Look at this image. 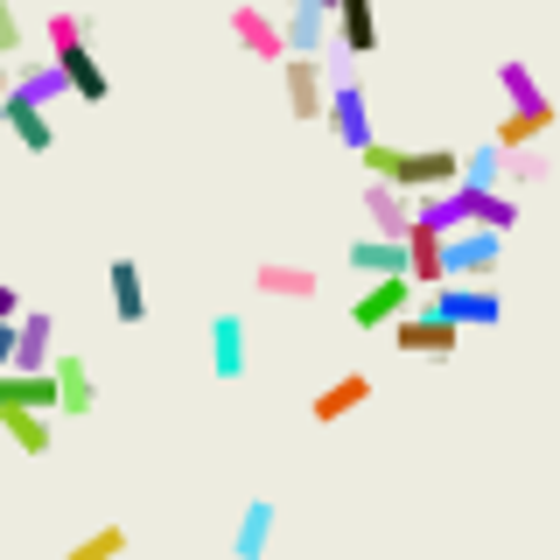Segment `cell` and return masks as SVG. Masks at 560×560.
I'll return each mask as SVG.
<instances>
[{
    "instance_id": "44dd1931",
    "label": "cell",
    "mask_w": 560,
    "mask_h": 560,
    "mask_svg": "<svg viewBox=\"0 0 560 560\" xmlns=\"http://www.w3.org/2000/svg\"><path fill=\"white\" fill-rule=\"evenodd\" d=\"M8 98H22V105H35V113H49V105L63 98L57 63H14V70H8Z\"/></svg>"
},
{
    "instance_id": "4316f807",
    "label": "cell",
    "mask_w": 560,
    "mask_h": 560,
    "mask_svg": "<svg viewBox=\"0 0 560 560\" xmlns=\"http://www.w3.org/2000/svg\"><path fill=\"white\" fill-rule=\"evenodd\" d=\"M119 553H127V525H92L63 560H119Z\"/></svg>"
},
{
    "instance_id": "484cf974",
    "label": "cell",
    "mask_w": 560,
    "mask_h": 560,
    "mask_svg": "<svg viewBox=\"0 0 560 560\" xmlns=\"http://www.w3.org/2000/svg\"><path fill=\"white\" fill-rule=\"evenodd\" d=\"M0 428H8V442L22 455H49V448H57V420H43V413H0Z\"/></svg>"
},
{
    "instance_id": "d6986e66",
    "label": "cell",
    "mask_w": 560,
    "mask_h": 560,
    "mask_svg": "<svg viewBox=\"0 0 560 560\" xmlns=\"http://www.w3.org/2000/svg\"><path fill=\"white\" fill-rule=\"evenodd\" d=\"M455 189H463V197H490V189H504V154L490 148V140H477L469 154H455Z\"/></svg>"
},
{
    "instance_id": "4dcf8cb0",
    "label": "cell",
    "mask_w": 560,
    "mask_h": 560,
    "mask_svg": "<svg viewBox=\"0 0 560 560\" xmlns=\"http://www.w3.org/2000/svg\"><path fill=\"white\" fill-rule=\"evenodd\" d=\"M288 8H323V14H329V8H337V0H288Z\"/></svg>"
},
{
    "instance_id": "3957f363",
    "label": "cell",
    "mask_w": 560,
    "mask_h": 560,
    "mask_svg": "<svg viewBox=\"0 0 560 560\" xmlns=\"http://www.w3.org/2000/svg\"><path fill=\"white\" fill-rule=\"evenodd\" d=\"M323 70H329V98H323L329 133H337V148H343V154H364V148L378 140V133H372V105H364V84L343 70V57H337V63H323Z\"/></svg>"
},
{
    "instance_id": "d4e9b609",
    "label": "cell",
    "mask_w": 560,
    "mask_h": 560,
    "mask_svg": "<svg viewBox=\"0 0 560 560\" xmlns=\"http://www.w3.org/2000/svg\"><path fill=\"white\" fill-rule=\"evenodd\" d=\"M232 35H238L245 49H253V57H267V63H280V57H288V49H280V28H273L259 8H232Z\"/></svg>"
},
{
    "instance_id": "83f0119b",
    "label": "cell",
    "mask_w": 560,
    "mask_h": 560,
    "mask_svg": "<svg viewBox=\"0 0 560 560\" xmlns=\"http://www.w3.org/2000/svg\"><path fill=\"white\" fill-rule=\"evenodd\" d=\"M504 183H518V189L547 183V154H539V148H525V154H504Z\"/></svg>"
},
{
    "instance_id": "cb8c5ba5",
    "label": "cell",
    "mask_w": 560,
    "mask_h": 560,
    "mask_svg": "<svg viewBox=\"0 0 560 560\" xmlns=\"http://www.w3.org/2000/svg\"><path fill=\"white\" fill-rule=\"evenodd\" d=\"M113 315L119 323H148V280H140V267L133 259H113Z\"/></svg>"
},
{
    "instance_id": "ba28073f",
    "label": "cell",
    "mask_w": 560,
    "mask_h": 560,
    "mask_svg": "<svg viewBox=\"0 0 560 560\" xmlns=\"http://www.w3.org/2000/svg\"><path fill=\"white\" fill-rule=\"evenodd\" d=\"M399 315H413V280H364V294L350 302V329H393Z\"/></svg>"
},
{
    "instance_id": "5bb4252c",
    "label": "cell",
    "mask_w": 560,
    "mask_h": 560,
    "mask_svg": "<svg viewBox=\"0 0 560 560\" xmlns=\"http://www.w3.org/2000/svg\"><path fill=\"white\" fill-rule=\"evenodd\" d=\"M337 57H372L378 49V8L372 0H337Z\"/></svg>"
},
{
    "instance_id": "f546056e",
    "label": "cell",
    "mask_w": 560,
    "mask_h": 560,
    "mask_svg": "<svg viewBox=\"0 0 560 560\" xmlns=\"http://www.w3.org/2000/svg\"><path fill=\"white\" fill-rule=\"evenodd\" d=\"M14 364V323H0V372Z\"/></svg>"
},
{
    "instance_id": "7402d4cb",
    "label": "cell",
    "mask_w": 560,
    "mask_h": 560,
    "mask_svg": "<svg viewBox=\"0 0 560 560\" xmlns=\"http://www.w3.org/2000/svg\"><path fill=\"white\" fill-rule=\"evenodd\" d=\"M259 294H288V302H315L323 294V280H315L308 267H294V259H259Z\"/></svg>"
},
{
    "instance_id": "f1b7e54d",
    "label": "cell",
    "mask_w": 560,
    "mask_h": 560,
    "mask_svg": "<svg viewBox=\"0 0 560 560\" xmlns=\"http://www.w3.org/2000/svg\"><path fill=\"white\" fill-rule=\"evenodd\" d=\"M14 57H22V14H14V0H0V63L14 70Z\"/></svg>"
},
{
    "instance_id": "d6a6232c",
    "label": "cell",
    "mask_w": 560,
    "mask_h": 560,
    "mask_svg": "<svg viewBox=\"0 0 560 560\" xmlns=\"http://www.w3.org/2000/svg\"><path fill=\"white\" fill-rule=\"evenodd\" d=\"M0 140H8V133H0Z\"/></svg>"
},
{
    "instance_id": "4fadbf2b",
    "label": "cell",
    "mask_w": 560,
    "mask_h": 560,
    "mask_svg": "<svg viewBox=\"0 0 560 560\" xmlns=\"http://www.w3.org/2000/svg\"><path fill=\"white\" fill-rule=\"evenodd\" d=\"M0 413L57 420V385H49V372H0Z\"/></svg>"
},
{
    "instance_id": "ffe728a7",
    "label": "cell",
    "mask_w": 560,
    "mask_h": 560,
    "mask_svg": "<svg viewBox=\"0 0 560 560\" xmlns=\"http://www.w3.org/2000/svg\"><path fill=\"white\" fill-rule=\"evenodd\" d=\"M364 399H372V378H364V372H343V378H329L323 393H315V407H308V413L323 420V428H337V420H343V413H358Z\"/></svg>"
},
{
    "instance_id": "6da1fadb",
    "label": "cell",
    "mask_w": 560,
    "mask_h": 560,
    "mask_svg": "<svg viewBox=\"0 0 560 560\" xmlns=\"http://www.w3.org/2000/svg\"><path fill=\"white\" fill-rule=\"evenodd\" d=\"M358 162L372 168V183L399 189V197H434V189H455V148H393V140H372Z\"/></svg>"
},
{
    "instance_id": "5b68a950",
    "label": "cell",
    "mask_w": 560,
    "mask_h": 560,
    "mask_svg": "<svg viewBox=\"0 0 560 560\" xmlns=\"http://www.w3.org/2000/svg\"><path fill=\"white\" fill-rule=\"evenodd\" d=\"M442 288H477V280H490L498 273V259H504V238L498 232H455V238H442Z\"/></svg>"
},
{
    "instance_id": "ac0fdd59",
    "label": "cell",
    "mask_w": 560,
    "mask_h": 560,
    "mask_svg": "<svg viewBox=\"0 0 560 560\" xmlns=\"http://www.w3.org/2000/svg\"><path fill=\"white\" fill-rule=\"evenodd\" d=\"M498 84H504V98H512V113H525V119H553V98H547V84L533 78V63L504 57V63H498Z\"/></svg>"
},
{
    "instance_id": "30bf717a",
    "label": "cell",
    "mask_w": 560,
    "mask_h": 560,
    "mask_svg": "<svg viewBox=\"0 0 560 560\" xmlns=\"http://www.w3.org/2000/svg\"><path fill=\"white\" fill-rule=\"evenodd\" d=\"M49 358H57V315L22 308L14 315V364L8 372H49Z\"/></svg>"
},
{
    "instance_id": "7a4b0ae2",
    "label": "cell",
    "mask_w": 560,
    "mask_h": 560,
    "mask_svg": "<svg viewBox=\"0 0 560 560\" xmlns=\"http://www.w3.org/2000/svg\"><path fill=\"white\" fill-rule=\"evenodd\" d=\"M49 49H57L63 92H78V98H92V105L113 92V78H105V63H98V49H92V28H84V14H49Z\"/></svg>"
},
{
    "instance_id": "8fae6325",
    "label": "cell",
    "mask_w": 560,
    "mask_h": 560,
    "mask_svg": "<svg viewBox=\"0 0 560 560\" xmlns=\"http://www.w3.org/2000/svg\"><path fill=\"white\" fill-rule=\"evenodd\" d=\"M343 267L350 273H364V280H407V238H350V253H343Z\"/></svg>"
},
{
    "instance_id": "2e32d148",
    "label": "cell",
    "mask_w": 560,
    "mask_h": 560,
    "mask_svg": "<svg viewBox=\"0 0 560 560\" xmlns=\"http://www.w3.org/2000/svg\"><path fill=\"white\" fill-rule=\"evenodd\" d=\"M273 28H280V49H288V57H323L329 49V14L323 8H288Z\"/></svg>"
},
{
    "instance_id": "7c38bea8",
    "label": "cell",
    "mask_w": 560,
    "mask_h": 560,
    "mask_svg": "<svg viewBox=\"0 0 560 560\" xmlns=\"http://www.w3.org/2000/svg\"><path fill=\"white\" fill-rule=\"evenodd\" d=\"M273 525H280V504L273 498H245V512L232 525V560H267Z\"/></svg>"
},
{
    "instance_id": "277c9868",
    "label": "cell",
    "mask_w": 560,
    "mask_h": 560,
    "mask_svg": "<svg viewBox=\"0 0 560 560\" xmlns=\"http://www.w3.org/2000/svg\"><path fill=\"white\" fill-rule=\"evenodd\" d=\"M420 315L448 323L455 337H463V329H498V323H504V294L490 288V280H477V288H434Z\"/></svg>"
},
{
    "instance_id": "52a82bcc",
    "label": "cell",
    "mask_w": 560,
    "mask_h": 560,
    "mask_svg": "<svg viewBox=\"0 0 560 560\" xmlns=\"http://www.w3.org/2000/svg\"><path fill=\"white\" fill-rule=\"evenodd\" d=\"M49 385H57V413L63 420H84L98 407V372L78 358V350H57V358H49Z\"/></svg>"
},
{
    "instance_id": "9a60e30c",
    "label": "cell",
    "mask_w": 560,
    "mask_h": 560,
    "mask_svg": "<svg viewBox=\"0 0 560 560\" xmlns=\"http://www.w3.org/2000/svg\"><path fill=\"white\" fill-rule=\"evenodd\" d=\"M0 133L22 140L28 154H49V148H57V119L35 113V105H22V98H0Z\"/></svg>"
},
{
    "instance_id": "e0dca14e",
    "label": "cell",
    "mask_w": 560,
    "mask_h": 560,
    "mask_svg": "<svg viewBox=\"0 0 560 560\" xmlns=\"http://www.w3.org/2000/svg\"><path fill=\"white\" fill-rule=\"evenodd\" d=\"M393 343L413 350V358H455V343H463V337H455L448 323H434V315H399V323H393Z\"/></svg>"
},
{
    "instance_id": "9c48e42d",
    "label": "cell",
    "mask_w": 560,
    "mask_h": 560,
    "mask_svg": "<svg viewBox=\"0 0 560 560\" xmlns=\"http://www.w3.org/2000/svg\"><path fill=\"white\" fill-rule=\"evenodd\" d=\"M210 372H218L224 385H238L245 372H253V350H245V315L238 308L210 315Z\"/></svg>"
},
{
    "instance_id": "1f68e13d",
    "label": "cell",
    "mask_w": 560,
    "mask_h": 560,
    "mask_svg": "<svg viewBox=\"0 0 560 560\" xmlns=\"http://www.w3.org/2000/svg\"><path fill=\"white\" fill-rule=\"evenodd\" d=\"M0 98H8V63H0Z\"/></svg>"
},
{
    "instance_id": "603a6c76",
    "label": "cell",
    "mask_w": 560,
    "mask_h": 560,
    "mask_svg": "<svg viewBox=\"0 0 560 560\" xmlns=\"http://www.w3.org/2000/svg\"><path fill=\"white\" fill-rule=\"evenodd\" d=\"M364 218L378 224V238H407L413 197H399V189H385V183H372V189H364Z\"/></svg>"
},
{
    "instance_id": "8992f818",
    "label": "cell",
    "mask_w": 560,
    "mask_h": 560,
    "mask_svg": "<svg viewBox=\"0 0 560 560\" xmlns=\"http://www.w3.org/2000/svg\"><path fill=\"white\" fill-rule=\"evenodd\" d=\"M280 98H288V119H323V98H329L323 57H280Z\"/></svg>"
}]
</instances>
